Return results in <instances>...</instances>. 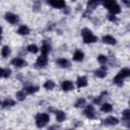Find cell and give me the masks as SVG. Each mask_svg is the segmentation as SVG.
Wrapping results in <instances>:
<instances>
[{"mask_svg": "<svg viewBox=\"0 0 130 130\" xmlns=\"http://www.w3.org/2000/svg\"><path fill=\"white\" fill-rule=\"evenodd\" d=\"M24 89H25V91L27 93H35V92H37L39 90V87L38 86H34V85H29V86H26Z\"/></svg>", "mask_w": 130, "mask_h": 130, "instance_id": "d4e9b609", "label": "cell"}, {"mask_svg": "<svg viewBox=\"0 0 130 130\" xmlns=\"http://www.w3.org/2000/svg\"><path fill=\"white\" fill-rule=\"evenodd\" d=\"M108 18H109L110 21H113V22H116L117 21V17L115 15H113V14H109L108 15Z\"/></svg>", "mask_w": 130, "mask_h": 130, "instance_id": "d6a6232c", "label": "cell"}, {"mask_svg": "<svg viewBox=\"0 0 130 130\" xmlns=\"http://www.w3.org/2000/svg\"><path fill=\"white\" fill-rule=\"evenodd\" d=\"M104 94H107V92L105 91V92L102 93V95H100V96H98L96 99H94V100H93V103H94V104H100L101 101H102V99H103V95H104Z\"/></svg>", "mask_w": 130, "mask_h": 130, "instance_id": "1f68e13d", "label": "cell"}, {"mask_svg": "<svg viewBox=\"0 0 130 130\" xmlns=\"http://www.w3.org/2000/svg\"><path fill=\"white\" fill-rule=\"evenodd\" d=\"M101 110H102L103 112H105V113H109V112H111V111L113 110V107H112L111 104H109V103H105V104L102 105Z\"/></svg>", "mask_w": 130, "mask_h": 130, "instance_id": "ffe728a7", "label": "cell"}, {"mask_svg": "<svg viewBox=\"0 0 130 130\" xmlns=\"http://www.w3.org/2000/svg\"><path fill=\"white\" fill-rule=\"evenodd\" d=\"M61 87H62V89L64 91H69V90H71V89L74 88V85H73V83L70 80H65V81L62 82Z\"/></svg>", "mask_w": 130, "mask_h": 130, "instance_id": "30bf717a", "label": "cell"}, {"mask_svg": "<svg viewBox=\"0 0 130 130\" xmlns=\"http://www.w3.org/2000/svg\"><path fill=\"white\" fill-rule=\"evenodd\" d=\"M94 74H95V76H98L100 78H104L107 75V68L105 66H102L100 69L94 71Z\"/></svg>", "mask_w": 130, "mask_h": 130, "instance_id": "4fadbf2b", "label": "cell"}, {"mask_svg": "<svg viewBox=\"0 0 130 130\" xmlns=\"http://www.w3.org/2000/svg\"><path fill=\"white\" fill-rule=\"evenodd\" d=\"M44 87H45L46 89L51 90V89H53V88L55 87V82H54L53 80H47V81L44 83Z\"/></svg>", "mask_w": 130, "mask_h": 130, "instance_id": "603a6c76", "label": "cell"}, {"mask_svg": "<svg viewBox=\"0 0 130 130\" xmlns=\"http://www.w3.org/2000/svg\"><path fill=\"white\" fill-rule=\"evenodd\" d=\"M48 3L54 8H64L66 6V3L62 0H52V1H49Z\"/></svg>", "mask_w": 130, "mask_h": 130, "instance_id": "52a82bcc", "label": "cell"}, {"mask_svg": "<svg viewBox=\"0 0 130 130\" xmlns=\"http://www.w3.org/2000/svg\"><path fill=\"white\" fill-rule=\"evenodd\" d=\"M10 74H11V70H10L9 68L3 69V77L7 78V77H9V76H10Z\"/></svg>", "mask_w": 130, "mask_h": 130, "instance_id": "4dcf8cb0", "label": "cell"}, {"mask_svg": "<svg viewBox=\"0 0 130 130\" xmlns=\"http://www.w3.org/2000/svg\"><path fill=\"white\" fill-rule=\"evenodd\" d=\"M65 119H66V115H65L64 112H62V111H57L56 112V120L58 122H63Z\"/></svg>", "mask_w": 130, "mask_h": 130, "instance_id": "ac0fdd59", "label": "cell"}, {"mask_svg": "<svg viewBox=\"0 0 130 130\" xmlns=\"http://www.w3.org/2000/svg\"><path fill=\"white\" fill-rule=\"evenodd\" d=\"M67 130H73V129H67Z\"/></svg>", "mask_w": 130, "mask_h": 130, "instance_id": "8d00e7d4", "label": "cell"}, {"mask_svg": "<svg viewBox=\"0 0 130 130\" xmlns=\"http://www.w3.org/2000/svg\"><path fill=\"white\" fill-rule=\"evenodd\" d=\"M11 64L13 66L17 67V68H21V67L26 66V62L23 59H21V58H14V59H12L11 60Z\"/></svg>", "mask_w": 130, "mask_h": 130, "instance_id": "8992f818", "label": "cell"}, {"mask_svg": "<svg viewBox=\"0 0 130 130\" xmlns=\"http://www.w3.org/2000/svg\"><path fill=\"white\" fill-rule=\"evenodd\" d=\"M107 57L105 56V55H100L99 57H98V61L101 63V64H106V62H107Z\"/></svg>", "mask_w": 130, "mask_h": 130, "instance_id": "f1b7e54d", "label": "cell"}, {"mask_svg": "<svg viewBox=\"0 0 130 130\" xmlns=\"http://www.w3.org/2000/svg\"><path fill=\"white\" fill-rule=\"evenodd\" d=\"M102 40H103V42H104V43H106V44H109V45H115V44L117 43L116 39H115V38H113L112 36H109V35H107V36H104Z\"/></svg>", "mask_w": 130, "mask_h": 130, "instance_id": "5bb4252c", "label": "cell"}, {"mask_svg": "<svg viewBox=\"0 0 130 130\" xmlns=\"http://www.w3.org/2000/svg\"><path fill=\"white\" fill-rule=\"evenodd\" d=\"M9 54H10V48H9L8 46H4V47L1 49V55H2V57L6 58V57L9 56Z\"/></svg>", "mask_w": 130, "mask_h": 130, "instance_id": "7402d4cb", "label": "cell"}, {"mask_svg": "<svg viewBox=\"0 0 130 130\" xmlns=\"http://www.w3.org/2000/svg\"><path fill=\"white\" fill-rule=\"evenodd\" d=\"M83 57H84V54L81 52V51H79V50H77V51H75V53L73 54V60L74 61H82L83 60Z\"/></svg>", "mask_w": 130, "mask_h": 130, "instance_id": "2e32d148", "label": "cell"}, {"mask_svg": "<svg viewBox=\"0 0 130 130\" xmlns=\"http://www.w3.org/2000/svg\"><path fill=\"white\" fill-rule=\"evenodd\" d=\"M17 32L19 35H28L29 34V28L26 26V25H20L19 28L17 29Z\"/></svg>", "mask_w": 130, "mask_h": 130, "instance_id": "d6986e66", "label": "cell"}, {"mask_svg": "<svg viewBox=\"0 0 130 130\" xmlns=\"http://www.w3.org/2000/svg\"><path fill=\"white\" fill-rule=\"evenodd\" d=\"M81 35H82V38H83V42L85 44H91V43H94V42L98 41V38L88 28H83L81 30Z\"/></svg>", "mask_w": 130, "mask_h": 130, "instance_id": "7a4b0ae2", "label": "cell"}, {"mask_svg": "<svg viewBox=\"0 0 130 130\" xmlns=\"http://www.w3.org/2000/svg\"><path fill=\"white\" fill-rule=\"evenodd\" d=\"M2 76H3V69L0 68V77H2Z\"/></svg>", "mask_w": 130, "mask_h": 130, "instance_id": "e575fe53", "label": "cell"}, {"mask_svg": "<svg viewBox=\"0 0 130 130\" xmlns=\"http://www.w3.org/2000/svg\"><path fill=\"white\" fill-rule=\"evenodd\" d=\"M76 83H77V87H78V88L84 87V86L87 85V78H86L85 76H79V77L77 78Z\"/></svg>", "mask_w": 130, "mask_h": 130, "instance_id": "8fae6325", "label": "cell"}, {"mask_svg": "<svg viewBox=\"0 0 130 130\" xmlns=\"http://www.w3.org/2000/svg\"><path fill=\"white\" fill-rule=\"evenodd\" d=\"M57 64H58L60 67H62V68H68V67H70V62H69L67 59H65V58L58 59V60H57Z\"/></svg>", "mask_w": 130, "mask_h": 130, "instance_id": "9a60e30c", "label": "cell"}, {"mask_svg": "<svg viewBox=\"0 0 130 130\" xmlns=\"http://www.w3.org/2000/svg\"><path fill=\"white\" fill-rule=\"evenodd\" d=\"M1 34H2V27L0 26V41H1Z\"/></svg>", "mask_w": 130, "mask_h": 130, "instance_id": "d590c367", "label": "cell"}, {"mask_svg": "<svg viewBox=\"0 0 130 130\" xmlns=\"http://www.w3.org/2000/svg\"><path fill=\"white\" fill-rule=\"evenodd\" d=\"M26 49H27L28 52H30V53H32V54H36V53H38V51H39L38 46H37V45H34V44L28 45Z\"/></svg>", "mask_w": 130, "mask_h": 130, "instance_id": "cb8c5ba5", "label": "cell"}, {"mask_svg": "<svg viewBox=\"0 0 130 130\" xmlns=\"http://www.w3.org/2000/svg\"><path fill=\"white\" fill-rule=\"evenodd\" d=\"M122 115H123V118L124 119H130V110L129 109L124 110L123 113H122Z\"/></svg>", "mask_w": 130, "mask_h": 130, "instance_id": "f546056e", "label": "cell"}, {"mask_svg": "<svg viewBox=\"0 0 130 130\" xmlns=\"http://www.w3.org/2000/svg\"><path fill=\"white\" fill-rule=\"evenodd\" d=\"M47 62H48V59H47V56H45V55H41L37 59V65L41 68L45 67L47 65Z\"/></svg>", "mask_w": 130, "mask_h": 130, "instance_id": "9c48e42d", "label": "cell"}, {"mask_svg": "<svg viewBox=\"0 0 130 130\" xmlns=\"http://www.w3.org/2000/svg\"><path fill=\"white\" fill-rule=\"evenodd\" d=\"M5 19L8 22L14 24V23H16L18 21V16L16 14L12 13V12H7V13H5Z\"/></svg>", "mask_w": 130, "mask_h": 130, "instance_id": "5b68a950", "label": "cell"}, {"mask_svg": "<svg viewBox=\"0 0 130 130\" xmlns=\"http://www.w3.org/2000/svg\"><path fill=\"white\" fill-rule=\"evenodd\" d=\"M99 4H100V2H98V1H88L87 2V8L89 9H94L96 6H99Z\"/></svg>", "mask_w": 130, "mask_h": 130, "instance_id": "4316f807", "label": "cell"}, {"mask_svg": "<svg viewBox=\"0 0 130 130\" xmlns=\"http://www.w3.org/2000/svg\"><path fill=\"white\" fill-rule=\"evenodd\" d=\"M59 129H60V125H57V124L52 125L48 128V130H59Z\"/></svg>", "mask_w": 130, "mask_h": 130, "instance_id": "836d02e7", "label": "cell"}, {"mask_svg": "<svg viewBox=\"0 0 130 130\" xmlns=\"http://www.w3.org/2000/svg\"><path fill=\"white\" fill-rule=\"evenodd\" d=\"M129 75H130V70H129L128 68H123V69L120 70L119 73L114 77L113 81H114V83H116L117 85L121 86V85L123 84V80H124L126 77H128Z\"/></svg>", "mask_w": 130, "mask_h": 130, "instance_id": "6da1fadb", "label": "cell"}, {"mask_svg": "<svg viewBox=\"0 0 130 130\" xmlns=\"http://www.w3.org/2000/svg\"><path fill=\"white\" fill-rule=\"evenodd\" d=\"M51 51V46L49 44H44L42 47H41V52H42V55H45L47 56Z\"/></svg>", "mask_w": 130, "mask_h": 130, "instance_id": "e0dca14e", "label": "cell"}, {"mask_svg": "<svg viewBox=\"0 0 130 130\" xmlns=\"http://www.w3.org/2000/svg\"><path fill=\"white\" fill-rule=\"evenodd\" d=\"M15 95H16V99H17L18 101H23V100L25 99V93H24V90H19V91H17Z\"/></svg>", "mask_w": 130, "mask_h": 130, "instance_id": "484cf974", "label": "cell"}, {"mask_svg": "<svg viewBox=\"0 0 130 130\" xmlns=\"http://www.w3.org/2000/svg\"><path fill=\"white\" fill-rule=\"evenodd\" d=\"M85 100L84 99H78L77 100V102L75 103V107L76 108H81V107H83V106H85Z\"/></svg>", "mask_w": 130, "mask_h": 130, "instance_id": "83f0119b", "label": "cell"}, {"mask_svg": "<svg viewBox=\"0 0 130 130\" xmlns=\"http://www.w3.org/2000/svg\"><path fill=\"white\" fill-rule=\"evenodd\" d=\"M104 6H105L113 15L118 14V13L121 12V8H120V6L118 5V3H117L116 1H113V0L106 1V2L104 3Z\"/></svg>", "mask_w": 130, "mask_h": 130, "instance_id": "3957f363", "label": "cell"}, {"mask_svg": "<svg viewBox=\"0 0 130 130\" xmlns=\"http://www.w3.org/2000/svg\"><path fill=\"white\" fill-rule=\"evenodd\" d=\"M49 120H50V117L46 113H40L36 116V124L39 128L44 127L49 122Z\"/></svg>", "mask_w": 130, "mask_h": 130, "instance_id": "277c9868", "label": "cell"}, {"mask_svg": "<svg viewBox=\"0 0 130 130\" xmlns=\"http://www.w3.org/2000/svg\"><path fill=\"white\" fill-rule=\"evenodd\" d=\"M15 105V102L11 99H6L3 103H2V107L3 108H8V107H12Z\"/></svg>", "mask_w": 130, "mask_h": 130, "instance_id": "44dd1931", "label": "cell"}, {"mask_svg": "<svg viewBox=\"0 0 130 130\" xmlns=\"http://www.w3.org/2000/svg\"><path fill=\"white\" fill-rule=\"evenodd\" d=\"M104 123L106 125H111L112 126V125H117L119 123V120L117 118L113 117V116H110V117H108V118H106L104 120Z\"/></svg>", "mask_w": 130, "mask_h": 130, "instance_id": "7c38bea8", "label": "cell"}, {"mask_svg": "<svg viewBox=\"0 0 130 130\" xmlns=\"http://www.w3.org/2000/svg\"><path fill=\"white\" fill-rule=\"evenodd\" d=\"M84 115L88 118V119H94L95 118V115H94V109L92 106H87L86 109L84 110Z\"/></svg>", "mask_w": 130, "mask_h": 130, "instance_id": "ba28073f", "label": "cell"}, {"mask_svg": "<svg viewBox=\"0 0 130 130\" xmlns=\"http://www.w3.org/2000/svg\"><path fill=\"white\" fill-rule=\"evenodd\" d=\"M0 104H1V100H0Z\"/></svg>", "mask_w": 130, "mask_h": 130, "instance_id": "74e56055", "label": "cell"}]
</instances>
